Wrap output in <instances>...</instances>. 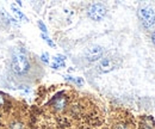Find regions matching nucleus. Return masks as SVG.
<instances>
[{
    "label": "nucleus",
    "mask_w": 155,
    "mask_h": 129,
    "mask_svg": "<svg viewBox=\"0 0 155 129\" xmlns=\"http://www.w3.org/2000/svg\"><path fill=\"white\" fill-rule=\"evenodd\" d=\"M117 66V63L115 62L114 59L111 57H105L103 60H100V62L98 63V70L101 72V73H107L112 70H115Z\"/></svg>",
    "instance_id": "nucleus-4"
},
{
    "label": "nucleus",
    "mask_w": 155,
    "mask_h": 129,
    "mask_svg": "<svg viewBox=\"0 0 155 129\" xmlns=\"http://www.w3.org/2000/svg\"><path fill=\"white\" fill-rule=\"evenodd\" d=\"M116 129H127V128H125L124 124H118V126L116 127Z\"/></svg>",
    "instance_id": "nucleus-15"
},
{
    "label": "nucleus",
    "mask_w": 155,
    "mask_h": 129,
    "mask_svg": "<svg viewBox=\"0 0 155 129\" xmlns=\"http://www.w3.org/2000/svg\"><path fill=\"white\" fill-rule=\"evenodd\" d=\"M12 70L18 75H24L29 72L30 63H29L28 56L25 55L24 52H21V50L15 52L13 57H12Z\"/></svg>",
    "instance_id": "nucleus-1"
},
{
    "label": "nucleus",
    "mask_w": 155,
    "mask_h": 129,
    "mask_svg": "<svg viewBox=\"0 0 155 129\" xmlns=\"http://www.w3.org/2000/svg\"><path fill=\"white\" fill-rule=\"evenodd\" d=\"M152 39H153V42H154V44H155V31L153 32V35H152Z\"/></svg>",
    "instance_id": "nucleus-16"
},
{
    "label": "nucleus",
    "mask_w": 155,
    "mask_h": 129,
    "mask_svg": "<svg viewBox=\"0 0 155 129\" xmlns=\"http://www.w3.org/2000/svg\"><path fill=\"white\" fill-rule=\"evenodd\" d=\"M66 104H67V99H66V97H64V96L56 97V98L53 100V107H54V109H55V110H58V111L64 109Z\"/></svg>",
    "instance_id": "nucleus-6"
},
{
    "label": "nucleus",
    "mask_w": 155,
    "mask_h": 129,
    "mask_svg": "<svg viewBox=\"0 0 155 129\" xmlns=\"http://www.w3.org/2000/svg\"><path fill=\"white\" fill-rule=\"evenodd\" d=\"M140 16L146 28H152L155 24V13L150 7H143L140 10Z\"/></svg>",
    "instance_id": "nucleus-2"
},
{
    "label": "nucleus",
    "mask_w": 155,
    "mask_h": 129,
    "mask_svg": "<svg viewBox=\"0 0 155 129\" xmlns=\"http://www.w3.org/2000/svg\"><path fill=\"white\" fill-rule=\"evenodd\" d=\"M106 15V8L103 4H93L88 7V16L93 20H101Z\"/></svg>",
    "instance_id": "nucleus-3"
},
{
    "label": "nucleus",
    "mask_w": 155,
    "mask_h": 129,
    "mask_svg": "<svg viewBox=\"0 0 155 129\" xmlns=\"http://www.w3.org/2000/svg\"><path fill=\"white\" fill-rule=\"evenodd\" d=\"M10 129H23V124L20 122H12L10 126Z\"/></svg>",
    "instance_id": "nucleus-10"
},
{
    "label": "nucleus",
    "mask_w": 155,
    "mask_h": 129,
    "mask_svg": "<svg viewBox=\"0 0 155 129\" xmlns=\"http://www.w3.org/2000/svg\"><path fill=\"white\" fill-rule=\"evenodd\" d=\"M5 102H6V98H5V94L0 92V107H4L5 105Z\"/></svg>",
    "instance_id": "nucleus-12"
},
{
    "label": "nucleus",
    "mask_w": 155,
    "mask_h": 129,
    "mask_svg": "<svg viewBox=\"0 0 155 129\" xmlns=\"http://www.w3.org/2000/svg\"><path fill=\"white\" fill-rule=\"evenodd\" d=\"M38 26H39V29H41V30H42L44 34L47 32V28H45V25H44L42 22H38Z\"/></svg>",
    "instance_id": "nucleus-13"
},
{
    "label": "nucleus",
    "mask_w": 155,
    "mask_h": 129,
    "mask_svg": "<svg viewBox=\"0 0 155 129\" xmlns=\"http://www.w3.org/2000/svg\"><path fill=\"white\" fill-rule=\"evenodd\" d=\"M11 7H12V11H13V12H15V13H16V15H17V16L19 17V18L26 19V18H25V16H24V15H23V13L20 12V10H19V8H17V7L15 6V5H11Z\"/></svg>",
    "instance_id": "nucleus-9"
},
{
    "label": "nucleus",
    "mask_w": 155,
    "mask_h": 129,
    "mask_svg": "<svg viewBox=\"0 0 155 129\" xmlns=\"http://www.w3.org/2000/svg\"><path fill=\"white\" fill-rule=\"evenodd\" d=\"M42 37H43V39H44V41H45V42H47V43H48L50 47H55V43H54V42H53V41H51L49 37L47 36L45 34H42Z\"/></svg>",
    "instance_id": "nucleus-11"
},
{
    "label": "nucleus",
    "mask_w": 155,
    "mask_h": 129,
    "mask_svg": "<svg viewBox=\"0 0 155 129\" xmlns=\"http://www.w3.org/2000/svg\"><path fill=\"white\" fill-rule=\"evenodd\" d=\"M48 57H49V55H48L47 53H44V54H42V60H43L44 62H48V61H49V59H48Z\"/></svg>",
    "instance_id": "nucleus-14"
},
{
    "label": "nucleus",
    "mask_w": 155,
    "mask_h": 129,
    "mask_svg": "<svg viewBox=\"0 0 155 129\" xmlns=\"http://www.w3.org/2000/svg\"><path fill=\"white\" fill-rule=\"evenodd\" d=\"M103 53H104V49H103L100 46H93V47H91V48L86 52V57H87L88 61L93 62V61L99 60V59L103 56Z\"/></svg>",
    "instance_id": "nucleus-5"
},
{
    "label": "nucleus",
    "mask_w": 155,
    "mask_h": 129,
    "mask_svg": "<svg viewBox=\"0 0 155 129\" xmlns=\"http://www.w3.org/2000/svg\"><path fill=\"white\" fill-rule=\"evenodd\" d=\"M155 123L152 117H144L143 118V128L144 129H154Z\"/></svg>",
    "instance_id": "nucleus-7"
},
{
    "label": "nucleus",
    "mask_w": 155,
    "mask_h": 129,
    "mask_svg": "<svg viewBox=\"0 0 155 129\" xmlns=\"http://www.w3.org/2000/svg\"><path fill=\"white\" fill-rule=\"evenodd\" d=\"M55 62L53 63V68H58V67H63L64 66V57L61 55L55 56Z\"/></svg>",
    "instance_id": "nucleus-8"
}]
</instances>
